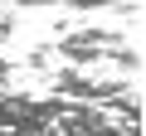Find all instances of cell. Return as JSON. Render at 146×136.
Instances as JSON below:
<instances>
[{"mask_svg": "<svg viewBox=\"0 0 146 136\" xmlns=\"http://www.w3.org/2000/svg\"><path fill=\"white\" fill-rule=\"evenodd\" d=\"M15 5H73V10H102L112 0H15Z\"/></svg>", "mask_w": 146, "mask_h": 136, "instance_id": "4", "label": "cell"}, {"mask_svg": "<svg viewBox=\"0 0 146 136\" xmlns=\"http://www.w3.org/2000/svg\"><path fill=\"white\" fill-rule=\"evenodd\" d=\"M5 73H10V58H0V78H5Z\"/></svg>", "mask_w": 146, "mask_h": 136, "instance_id": "5", "label": "cell"}, {"mask_svg": "<svg viewBox=\"0 0 146 136\" xmlns=\"http://www.w3.org/2000/svg\"><path fill=\"white\" fill-rule=\"evenodd\" d=\"M127 39L117 29H102V24H83L58 39V58H68V68H93V63H112V53L122 49Z\"/></svg>", "mask_w": 146, "mask_h": 136, "instance_id": "2", "label": "cell"}, {"mask_svg": "<svg viewBox=\"0 0 146 136\" xmlns=\"http://www.w3.org/2000/svg\"><path fill=\"white\" fill-rule=\"evenodd\" d=\"M54 92L68 97V102L112 107L117 97H127V92H136V88L122 83V78H93V73H83V68H63V73H54Z\"/></svg>", "mask_w": 146, "mask_h": 136, "instance_id": "3", "label": "cell"}, {"mask_svg": "<svg viewBox=\"0 0 146 136\" xmlns=\"http://www.w3.org/2000/svg\"><path fill=\"white\" fill-rule=\"evenodd\" d=\"M63 97H25L0 92V136H58Z\"/></svg>", "mask_w": 146, "mask_h": 136, "instance_id": "1", "label": "cell"}]
</instances>
